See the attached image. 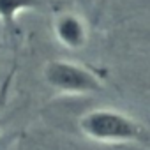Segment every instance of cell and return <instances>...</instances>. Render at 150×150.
<instances>
[{
    "label": "cell",
    "mask_w": 150,
    "mask_h": 150,
    "mask_svg": "<svg viewBox=\"0 0 150 150\" xmlns=\"http://www.w3.org/2000/svg\"><path fill=\"white\" fill-rule=\"evenodd\" d=\"M51 34L55 41L69 51L85 50L90 39L85 18L74 11H60L51 21Z\"/></svg>",
    "instance_id": "3"
},
{
    "label": "cell",
    "mask_w": 150,
    "mask_h": 150,
    "mask_svg": "<svg viewBox=\"0 0 150 150\" xmlns=\"http://www.w3.org/2000/svg\"><path fill=\"white\" fill-rule=\"evenodd\" d=\"M41 78L50 90L71 97L97 96L106 88L104 78L96 69L67 58L48 60L41 69Z\"/></svg>",
    "instance_id": "2"
},
{
    "label": "cell",
    "mask_w": 150,
    "mask_h": 150,
    "mask_svg": "<svg viewBox=\"0 0 150 150\" xmlns=\"http://www.w3.org/2000/svg\"><path fill=\"white\" fill-rule=\"evenodd\" d=\"M4 124H6V122H4V118L0 117V134H2V131H4Z\"/></svg>",
    "instance_id": "5"
},
{
    "label": "cell",
    "mask_w": 150,
    "mask_h": 150,
    "mask_svg": "<svg viewBox=\"0 0 150 150\" xmlns=\"http://www.w3.org/2000/svg\"><path fill=\"white\" fill-rule=\"evenodd\" d=\"M78 131L90 141L101 145H132L150 150V127L131 113L99 106L78 117Z\"/></svg>",
    "instance_id": "1"
},
{
    "label": "cell",
    "mask_w": 150,
    "mask_h": 150,
    "mask_svg": "<svg viewBox=\"0 0 150 150\" xmlns=\"http://www.w3.org/2000/svg\"><path fill=\"white\" fill-rule=\"evenodd\" d=\"M2 55H4V46L0 44V64H2Z\"/></svg>",
    "instance_id": "6"
},
{
    "label": "cell",
    "mask_w": 150,
    "mask_h": 150,
    "mask_svg": "<svg viewBox=\"0 0 150 150\" xmlns=\"http://www.w3.org/2000/svg\"><path fill=\"white\" fill-rule=\"evenodd\" d=\"M41 7V0H0V25L13 30L20 18Z\"/></svg>",
    "instance_id": "4"
}]
</instances>
